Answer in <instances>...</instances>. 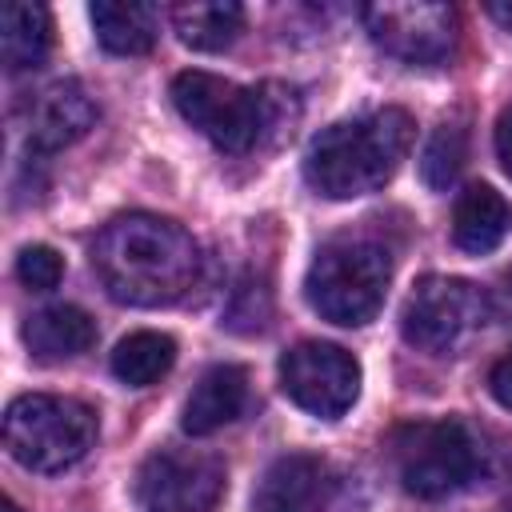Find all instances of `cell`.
Wrapping results in <instances>:
<instances>
[{
	"mask_svg": "<svg viewBox=\"0 0 512 512\" xmlns=\"http://www.w3.org/2000/svg\"><path fill=\"white\" fill-rule=\"evenodd\" d=\"M172 104L220 152H252L256 144H268L260 88H240L224 76L192 68L172 80Z\"/></svg>",
	"mask_w": 512,
	"mask_h": 512,
	"instance_id": "obj_6",
	"label": "cell"
},
{
	"mask_svg": "<svg viewBox=\"0 0 512 512\" xmlns=\"http://www.w3.org/2000/svg\"><path fill=\"white\" fill-rule=\"evenodd\" d=\"M52 48V16L44 4L32 0H12L0 12V56L8 72H28L40 68Z\"/></svg>",
	"mask_w": 512,
	"mask_h": 512,
	"instance_id": "obj_16",
	"label": "cell"
},
{
	"mask_svg": "<svg viewBox=\"0 0 512 512\" xmlns=\"http://www.w3.org/2000/svg\"><path fill=\"white\" fill-rule=\"evenodd\" d=\"M280 388L300 412L336 420L360 396V364L340 344L304 340L280 356Z\"/></svg>",
	"mask_w": 512,
	"mask_h": 512,
	"instance_id": "obj_9",
	"label": "cell"
},
{
	"mask_svg": "<svg viewBox=\"0 0 512 512\" xmlns=\"http://www.w3.org/2000/svg\"><path fill=\"white\" fill-rule=\"evenodd\" d=\"M488 320V300L472 280L460 276H424L400 312V332L412 348L448 356Z\"/></svg>",
	"mask_w": 512,
	"mask_h": 512,
	"instance_id": "obj_7",
	"label": "cell"
},
{
	"mask_svg": "<svg viewBox=\"0 0 512 512\" xmlns=\"http://www.w3.org/2000/svg\"><path fill=\"white\" fill-rule=\"evenodd\" d=\"M244 28V8L232 0H192L172 8V32L192 52H224Z\"/></svg>",
	"mask_w": 512,
	"mask_h": 512,
	"instance_id": "obj_18",
	"label": "cell"
},
{
	"mask_svg": "<svg viewBox=\"0 0 512 512\" xmlns=\"http://www.w3.org/2000/svg\"><path fill=\"white\" fill-rule=\"evenodd\" d=\"M508 512H512V508H508Z\"/></svg>",
	"mask_w": 512,
	"mask_h": 512,
	"instance_id": "obj_26",
	"label": "cell"
},
{
	"mask_svg": "<svg viewBox=\"0 0 512 512\" xmlns=\"http://www.w3.org/2000/svg\"><path fill=\"white\" fill-rule=\"evenodd\" d=\"M132 492L144 512H212L224 496V464L200 448H160L136 468Z\"/></svg>",
	"mask_w": 512,
	"mask_h": 512,
	"instance_id": "obj_8",
	"label": "cell"
},
{
	"mask_svg": "<svg viewBox=\"0 0 512 512\" xmlns=\"http://www.w3.org/2000/svg\"><path fill=\"white\" fill-rule=\"evenodd\" d=\"M332 468L312 452L272 460L252 492V512H320L332 496Z\"/></svg>",
	"mask_w": 512,
	"mask_h": 512,
	"instance_id": "obj_11",
	"label": "cell"
},
{
	"mask_svg": "<svg viewBox=\"0 0 512 512\" xmlns=\"http://www.w3.org/2000/svg\"><path fill=\"white\" fill-rule=\"evenodd\" d=\"M176 360V340L164 332H132L112 352V376L128 388L156 384Z\"/></svg>",
	"mask_w": 512,
	"mask_h": 512,
	"instance_id": "obj_19",
	"label": "cell"
},
{
	"mask_svg": "<svg viewBox=\"0 0 512 512\" xmlns=\"http://www.w3.org/2000/svg\"><path fill=\"white\" fill-rule=\"evenodd\" d=\"M4 512H20V508H16V500H4Z\"/></svg>",
	"mask_w": 512,
	"mask_h": 512,
	"instance_id": "obj_25",
	"label": "cell"
},
{
	"mask_svg": "<svg viewBox=\"0 0 512 512\" xmlns=\"http://www.w3.org/2000/svg\"><path fill=\"white\" fill-rule=\"evenodd\" d=\"M496 160H500V168L512 176V112H504V116L496 120Z\"/></svg>",
	"mask_w": 512,
	"mask_h": 512,
	"instance_id": "obj_23",
	"label": "cell"
},
{
	"mask_svg": "<svg viewBox=\"0 0 512 512\" xmlns=\"http://www.w3.org/2000/svg\"><path fill=\"white\" fill-rule=\"evenodd\" d=\"M368 36L396 60L440 64L456 48V8L428 0H384L364 8Z\"/></svg>",
	"mask_w": 512,
	"mask_h": 512,
	"instance_id": "obj_10",
	"label": "cell"
},
{
	"mask_svg": "<svg viewBox=\"0 0 512 512\" xmlns=\"http://www.w3.org/2000/svg\"><path fill=\"white\" fill-rule=\"evenodd\" d=\"M464 160H468V128L460 120H444V124H436V132L424 144L420 176L428 188H448L460 176Z\"/></svg>",
	"mask_w": 512,
	"mask_h": 512,
	"instance_id": "obj_20",
	"label": "cell"
},
{
	"mask_svg": "<svg viewBox=\"0 0 512 512\" xmlns=\"http://www.w3.org/2000/svg\"><path fill=\"white\" fill-rule=\"evenodd\" d=\"M412 144V116L404 108H380L360 120L324 128L304 156V180L328 200H356L380 192Z\"/></svg>",
	"mask_w": 512,
	"mask_h": 512,
	"instance_id": "obj_2",
	"label": "cell"
},
{
	"mask_svg": "<svg viewBox=\"0 0 512 512\" xmlns=\"http://www.w3.org/2000/svg\"><path fill=\"white\" fill-rule=\"evenodd\" d=\"M92 268L112 300L132 308H164L192 288L200 248L176 220L128 212L96 236Z\"/></svg>",
	"mask_w": 512,
	"mask_h": 512,
	"instance_id": "obj_1",
	"label": "cell"
},
{
	"mask_svg": "<svg viewBox=\"0 0 512 512\" xmlns=\"http://www.w3.org/2000/svg\"><path fill=\"white\" fill-rule=\"evenodd\" d=\"M96 340V324L76 304H52L24 320V344L40 364H60L88 352Z\"/></svg>",
	"mask_w": 512,
	"mask_h": 512,
	"instance_id": "obj_15",
	"label": "cell"
},
{
	"mask_svg": "<svg viewBox=\"0 0 512 512\" xmlns=\"http://www.w3.org/2000/svg\"><path fill=\"white\" fill-rule=\"evenodd\" d=\"M244 400H248V372L240 364H212L192 384L180 424L188 436H212L244 412Z\"/></svg>",
	"mask_w": 512,
	"mask_h": 512,
	"instance_id": "obj_13",
	"label": "cell"
},
{
	"mask_svg": "<svg viewBox=\"0 0 512 512\" xmlns=\"http://www.w3.org/2000/svg\"><path fill=\"white\" fill-rule=\"evenodd\" d=\"M16 276L32 292H52L60 284V276H64V256L56 248H48V244H28L16 256Z\"/></svg>",
	"mask_w": 512,
	"mask_h": 512,
	"instance_id": "obj_21",
	"label": "cell"
},
{
	"mask_svg": "<svg viewBox=\"0 0 512 512\" xmlns=\"http://www.w3.org/2000/svg\"><path fill=\"white\" fill-rule=\"evenodd\" d=\"M396 480L420 500H444L460 492L480 468V444L460 420H420L392 440Z\"/></svg>",
	"mask_w": 512,
	"mask_h": 512,
	"instance_id": "obj_5",
	"label": "cell"
},
{
	"mask_svg": "<svg viewBox=\"0 0 512 512\" xmlns=\"http://www.w3.org/2000/svg\"><path fill=\"white\" fill-rule=\"evenodd\" d=\"M96 124V100L80 80H56L32 96L28 108V144L36 152H60L76 144Z\"/></svg>",
	"mask_w": 512,
	"mask_h": 512,
	"instance_id": "obj_12",
	"label": "cell"
},
{
	"mask_svg": "<svg viewBox=\"0 0 512 512\" xmlns=\"http://www.w3.org/2000/svg\"><path fill=\"white\" fill-rule=\"evenodd\" d=\"M488 388H492L496 404L512 412V348L492 364V372H488Z\"/></svg>",
	"mask_w": 512,
	"mask_h": 512,
	"instance_id": "obj_22",
	"label": "cell"
},
{
	"mask_svg": "<svg viewBox=\"0 0 512 512\" xmlns=\"http://www.w3.org/2000/svg\"><path fill=\"white\" fill-rule=\"evenodd\" d=\"M388 280H392V264L380 244L332 240L312 256L304 276V296L320 320L340 328H360L380 312Z\"/></svg>",
	"mask_w": 512,
	"mask_h": 512,
	"instance_id": "obj_3",
	"label": "cell"
},
{
	"mask_svg": "<svg viewBox=\"0 0 512 512\" xmlns=\"http://www.w3.org/2000/svg\"><path fill=\"white\" fill-rule=\"evenodd\" d=\"M96 40L116 56H144L156 44L160 12L152 4H124V0H96L88 8Z\"/></svg>",
	"mask_w": 512,
	"mask_h": 512,
	"instance_id": "obj_17",
	"label": "cell"
},
{
	"mask_svg": "<svg viewBox=\"0 0 512 512\" xmlns=\"http://www.w3.org/2000/svg\"><path fill=\"white\" fill-rule=\"evenodd\" d=\"M512 232V204L492 184H468L452 204V240L456 248L484 256L504 244Z\"/></svg>",
	"mask_w": 512,
	"mask_h": 512,
	"instance_id": "obj_14",
	"label": "cell"
},
{
	"mask_svg": "<svg viewBox=\"0 0 512 512\" xmlns=\"http://www.w3.org/2000/svg\"><path fill=\"white\" fill-rule=\"evenodd\" d=\"M488 16H492L504 32H512V4H488Z\"/></svg>",
	"mask_w": 512,
	"mask_h": 512,
	"instance_id": "obj_24",
	"label": "cell"
},
{
	"mask_svg": "<svg viewBox=\"0 0 512 512\" xmlns=\"http://www.w3.org/2000/svg\"><path fill=\"white\" fill-rule=\"evenodd\" d=\"M96 444V412L72 396L28 392L4 412V448L28 472H64Z\"/></svg>",
	"mask_w": 512,
	"mask_h": 512,
	"instance_id": "obj_4",
	"label": "cell"
}]
</instances>
